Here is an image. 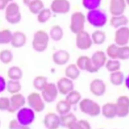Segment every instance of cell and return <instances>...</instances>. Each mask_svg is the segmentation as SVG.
<instances>
[{
	"mask_svg": "<svg viewBox=\"0 0 129 129\" xmlns=\"http://www.w3.org/2000/svg\"><path fill=\"white\" fill-rule=\"evenodd\" d=\"M8 1H9V3H10V2H12V1H13V0H8Z\"/></svg>",
	"mask_w": 129,
	"mask_h": 129,
	"instance_id": "48",
	"label": "cell"
},
{
	"mask_svg": "<svg viewBox=\"0 0 129 129\" xmlns=\"http://www.w3.org/2000/svg\"><path fill=\"white\" fill-rule=\"evenodd\" d=\"M56 85L57 87L58 93L62 95H66L69 92H70L74 89V81L66 78V77L60 78L56 82Z\"/></svg>",
	"mask_w": 129,
	"mask_h": 129,
	"instance_id": "15",
	"label": "cell"
},
{
	"mask_svg": "<svg viewBox=\"0 0 129 129\" xmlns=\"http://www.w3.org/2000/svg\"><path fill=\"white\" fill-rule=\"evenodd\" d=\"M86 19L90 25L97 28L103 27L107 22V15L99 9L90 10L86 16Z\"/></svg>",
	"mask_w": 129,
	"mask_h": 129,
	"instance_id": "3",
	"label": "cell"
},
{
	"mask_svg": "<svg viewBox=\"0 0 129 129\" xmlns=\"http://www.w3.org/2000/svg\"><path fill=\"white\" fill-rule=\"evenodd\" d=\"M78 120L76 115L74 113L69 112L67 114H64L62 115H60V126H62L64 127L73 129L74 123H76V121Z\"/></svg>",
	"mask_w": 129,
	"mask_h": 129,
	"instance_id": "23",
	"label": "cell"
},
{
	"mask_svg": "<svg viewBox=\"0 0 129 129\" xmlns=\"http://www.w3.org/2000/svg\"><path fill=\"white\" fill-rule=\"evenodd\" d=\"M52 61H53L56 66H62L66 64L70 58V54L69 52L64 49H59L56 51L53 54H52Z\"/></svg>",
	"mask_w": 129,
	"mask_h": 129,
	"instance_id": "20",
	"label": "cell"
},
{
	"mask_svg": "<svg viewBox=\"0 0 129 129\" xmlns=\"http://www.w3.org/2000/svg\"><path fill=\"white\" fill-rule=\"evenodd\" d=\"M0 126H1V121H0Z\"/></svg>",
	"mask_w": 129,
	"mask_h": 129,
	"instance_id": "49",
	"label": "cell"
},
{
	"mask_svg": "<svg viewBox=\"0 0 129 129\" xmlns=\"http://www.w3.org/2000/svg\"><path fill=\"white\" fill-rule=\"evenodd\" d=\"M128 18L124 14L119 15H112L110 19L111 26L115 28V29L123 26H127L128 24Z\"/></svg>",
	"mask_w": 129,
	"mask_h": 129,
	"instance_id": "24",
	"label": "cell"
},
{
	"mask_svg": "<svg viewBox=\"0 0 129 129\" xmlns=\"http://www.w3.org/2000/svg\"><path fill=\"white\" fill-rule=\"evenodd\" d=\"M49 36L44 30L36 31L33 35L31 45L33 49L37 52H43L45 51L49 42Z\"/></svg>",
	"mask_w": 129,
	"mask_h": 129,
	"instance_id": "1",
	"label": "cell"
},
{
	"mask_svg": "<svg viewBox=\"0 0 129 129\" xmlns=\"http://www.w3.org/2000/svg\"><path fill=\"white\" fill-rule=\"evenodd\" d=\"M6 86H7V82L5 78L3 77L0 76V93L3 92L6 90Z\"/></svg>",
	"mask_w": 129,
	"mask_h": 129,
	"instance_id": "45",
	"label": "cell"
},
{
	"mask_svg": "<svg viewBox=\"0 0 129 129\" xmlns=\"http://www.w3.org/2000/svg\"><path fill=\"white\" fill-rule=\"evenodd\" d=\"M75 64L81 71H86L90 74H94L99 70L93 64L90 57L88 56H80L77 59Z\"/></svg>",
	"mask_w": 129,
	"mask_h": 129,
	"instance_id": "10",
	"label": "cell"
},
{
	"mask_svg": "<svg viewBox=\"0 0 129 129\" xmlns=\"http://www.w3.org/2000/svg\"><path fill=\"white\" fill-rule=\"evenodd\" d=\"M129 58V47L128 45L119 46L117 52V59L126 60Z\"/></svg>",
	"mask_w": 129,
	"mask_h": 129,
	"instance_id": "40",
	"label": "cell"
},
{
	"mask_svg": "<svg viewBox=\"0 0 129 129\" xmlns=\"http://www.w3.org/2000/svg\"><path fill=\"white\" fill-rule=\"evenodd\" d=\"M8 3H9L8 0H0V11L5 10V8Z\"/></svg>",
	"mask_w": 129,
	"mask_h": 129,
	"instance_id": "46",
	"label": "cell"
},
{
	"mask_svg": "<svg viewBox=\"0 0 129 129\" xmlns=\"http://www.w3.org/2000/svg\"><path fill=\"white\" fill-rule=\"evenodd\" d=\"M127 7L126 0H111L109 4V11L111 15H123Z\"/></svg>",
	"mask_w": 129,
	"mask_h": 129,
	"instance_id": "16",
	"label": "cell"
},
{
	"mask_svg": "<svg viewBox=\"0 0 129 129\" xmlns=\"http://www.w3.org/2000/svg\"><path fill=\"white\" fill-rule=\"evenodd\" d=\"M29 2H30V0H23V3L25 4V5H27Z\"/></svg>",
	"mask_w": 129,
	"mask_h": 129,
	"instance_id": "47",
	"label": "cell"
},
{
	"mask_svg": "<svg viewBox=\"0 0 129 129\" xmlns=\"http://www.w3.org/2000/svg\"><path fill=\"white\" fill-rule=\"evenodd\" d=\"M91 126L90 123L86 119H80L77 120L74 123L73 129H90Z\"/></svg>",
	"mask_w": 129,
	"mask_h": 129,
	"instance_id": "42",
	"label": "cell"
},
{
	"mask_svg": "<svg viewBox=\"0 0 129 129\" xmlns=\"http://www.w3.org/2000/svg\"><path fill=\"white\" fill-rule=\"evenodd\" d=\"M90 37L93 44H96V45H100V44H104L107 38V36L105 31L102 30H96L91 34Z\"/></svg>",
	"mask_w": 129,
	"mask_h": 129,
	"instance_id": "31",
	"label": "cell"
},
{
	"mask_svg": "<svg viewBox=\"0 0 129 129\" xmlns=\"http://www.w3.org/2000/svg\"><path fill=\"white\" fill-rule=\"evenodd\" d=\"M90 60L93 64H94L96 68H98L99 70H100L101 68H103L105 66V63H106L107 58L106 53H105L103 51L98 50L92 54Z\"/></svg>",
	"mask_w": 129,
	"mask_h": 129,
	"instance_id": "22",
	"label": "cell"
},
{
	"mask_svg": "<svg viewBox=\"0 0 129 129\" xmlns=\"http://www.w3.org/2000/svg\"><path fill=\"white\" fill-rule=\"evenodd\" d=\"M101 113L107 119H113L117 117L116 104L114 103H107L101 107Z\"/></svg>",
	"mask_w": 129,
	"mask_h": 129,
	"instance_id": "21",
	"label": "cell"
},
{
	"mask_svg": "<svg viewBox=\"0 0 129 129\" xmlns=\"http://www.w3.org/2000/svg\"><path fill=\"white\" fill-rule=\"evenodd\" d=\"M27 104L30 108H31L35 112H42L45 108V102L42 99L41 94L39 92H31L28 94Z\"/></svg>",
	"mask_w": 129,
	"mask_h": 129,
	"instance_id": "7",
	"label": "cell"
},
{
	"mask_svg": "<svg viewBox=\"0 0 129 129\" xmlns=\"http://www.w3.org/2000/svg\"><path fill=\"white\" fill-rule=\"evenodd\" d=\"M35 118V111L30 107H25L23 106L17 111L16 119H17L18 123L24 128H27L33 123Z\"/></svg>",
	"mask_w": 129,
	"mask_h": 129,
	"instance_id": "4",
	"label": "cell"
},
{
	"mask_svg": "<svg viewBox=\"0 0 129 129\" xmlns=\"http://www.w3.org/2000/svg\"><path fill=\"white\" fill-rule=\"evenodd\" d=\"M75 44L76 46L80 50H87L90 48L93 45L90 35L85 30L79 31L78 33L75 34Z\"/></svg>",
	"mask_w": 129,
	"mask_h": 129,
	"instance_id": "8",
	"label": "cell"
},
{
	"mask_svg": "<svg viewBox=\"0 0 129 129\" xmlns=\"http://www.w3.org/2000/svg\"><path fill=\"white\" fill-rule=\"evenodd\" d=\"M117 117L125 118L129 114V98L127 95L119 96L116 101Z\"/></svg>",
	"mask_w": 129,
	"mask_h": 129,
	"instance_id": "12",
	"label": "cell"
},
{
	"mask_svg": "<svg viewBox=\"0 0 129 129\" xmlns=\"http://www.w3.org/2000/svg\"><path fill=\"white\" fill-rule=\"evenodd\" d=\"M71 107H72L71 105L66 99L60 100L56 105V111L57 112V114L59 115H62L70 112Z\"/></svg>",
	"mask_w": 129,
	"mask_h": 129,
	"instance_id": "30",
	"label": "cell"
},
{
	"mask_svg": "<svg viewBox=\"0 0 129 129\" xmlns=\"http://www.w3.org/2000/svg\"><path fill=\"white\" fill-rule=\"evenodd\" d=\"M80 74H81V70L77 67L75 64H69L66 68V70H64V75H66V78H70L73 81L78 79L80 76Z\"/></svg>",
	"mask_w": 129,
	"mask_h": 129,
	"instance_id": "25",
	"label": "cell"
},
{
	"mask_svg": "<svg viewBox=\"0 0 129 129\" xmlns=\"http://www.w3.org/2000/svg\"><path fill=\"white\" fill-rule=\"evenodd\" d=\"M7 75V78L11 80L20 81L23 78V71L19 66H11L8 69Z\"/></svg>",
	"mask_w": 129,
	"mask_h": 129,
	"instance_id": "28",
	"label": "cell"
},
{
	"mask_svg": "<svg viewBox=\"0 0 129 129\" xmlns=\"http://www.w3.org/2000/svg\"><path fill=\"white\" fill-rule=\"evenodd\" d=\"M13 60V53L10 49H3L0 52V61L4 64H10Z\"/></svg>",
	"mask_w": 129,
	"mask_h": 129,
	"instance_id": "37",
	"label": "cell"
},
{
	"mask_svg": "<svg viewBox=\"0 0 129 129\" xmlns=\"http://www.w3.org/2000/svg\"><path fill=\"white\" fill-rule=\"evenodd\" d=\"M27 43V36L21 31H15L12 33L10 44L11 46L15 48H22Z\"/></svg>",
	"mask_w": 129,
	"mask_h": 129,
	"instance_id": "19",
	"label": "cell"
},
{
	"mask_svg": "<svg viewBox=\"0 0 129 129\" xmlns=\"http://www.w3.org/2000/svg\"><path fill=\"white\" fill-rule=\"evenodd\" d=\"M12 32L10 29H3L0 31V44H10Z\"/></svg>",
	"mask_w": 129,
	"mask_h": 129,
	"instance_id": "38",
	"label": "cell"
},
{
	"mask_svg": "<svg viewBox=\"0 0 129 129\" xmlns=\"http://www.w3.org/2000/svg\"><path fill=\"white\" fill-rule=\"evenodd\" d=\"M114 41L118 46L127 45L129 43V28L127 26L117 28L114 35Z\"/></svg>",
	"mask_w": 129,
	"mask_h": 129,
	"instance_id": "11",
	"label": "cell"
},
{
	"mask_svg": "<svg viewBox=\"0 0 129 129\" xmlns=\"http://www.w3.org/2000/svg\"><path fill=\"white\" fill-rule=\"evenodd\" d=\"M10 107V99L7 97H0V111H8Z\"/></svg>",
	"mask_w": 129,
	"mask_h": 129,
	"instance_id": "43",
	"label": "cell"
},
{
	"mask_svg": "<svg viewBox=\"0 0 129 129\" xmlns=\"http://www.w3.org/2000/svg\"><path fill=\"white\" fill-rule=\"evenodd\" d=\"M70 7L69 0H52L50 10L55 14H66L70 11Z\"/></svg>",
	"mask_w": 129,
	"mask_h": 129,
	"instance_id": "13",
	"label": "cell"
},
{
	"mask_svg": "<svg viewBox=\"0 0 129 129\" xmlns=\"http://www.w3.org/2000/svg\"><path fill=\"white\" fill-rule=\"evenodd\" d=\"M27 6L29 9V11L33 15H37L44 7L42 0H30Z\"/></svg>",
	"mask_w": 129,
	"mask_h": 129,
	"instance_id": "29",
	"label": "cell"
},
{
	"mask_svg": "<svg viewBox=\"0 0 129 129\" xmlns=\"http://www.w3.org/2000/svg\"><path fill=\"white\" fill-rule=\"evenodd\" d=\"M10 99V107L8 109V112L15 113L19 108L23 107L26 103V99L22 94L20 93H16V94H11Z\"/></svg>",
	"mask_w": 129,
	"mask_h": 129,
	"instance_id": "14",
	"label": "cell"
},
{
	"mask_svg": "<svg viewBox=\"0 0 129 129\" xmlns=\"http://www.w3.org/2000/svg\"><path fill=\"white\" fill-rule=\"evenodd\" d=\"M8 127H9L10 129H19V128H24L23 127H22L21 125H20L17 119H12L10 121L9 123V126H8Z\"/></svg>",
	"mask_w": 129,
	"mask_h": 129,
	"instance_id": "44",
	"label": "cell"
},
{
	"mask_svg": "<svg viewBox=\"0 0 129 129\" xmlns=\"http://www.w3.org/2000/svg\"><path fill=\"white\" fill-rule=\"evenodd\" d=\"M102 0H82V6L88 11L98 9L99 7Z\"/></svg>",
	"mask_w": 129,
	"mask_h": 129,
	"instance_id": "39",
	"label": "cell"
},
{
	"mask_svg": "<svg viewBox=\"0 0 129 129\" xmlns=\"http://www.w3.org/2000/svg\"><path fill=\"white\" fill-rule=\"evenodd\" d=\"M22 15L19 6L15 2H10L5 8V19L11 24H16L21 21Z\"/></svg>",
	"mask_w": 129,
	"mask_h": 129,
	"instance_id": "5",
	"label": "cell"
},
{
	"mask_svg": "<svg viewBox=\"0 0 129 129\" xmlns=\"http://www.w3.org/2000/svg\"><path fill=\"white\" fill-rule=\"evenodd\" d=\"M79 104L80 111L85 115H87L91 117H96L100 115L101 107L100 105L96 103L95 101L90 99H81Z\"/></svg>",
	"mask_w": 129,
	"mask_h": 129,
	"instance_id": "2",
	"label": "cell"
},
{
	"mask_svg": "<svg viewBox=\"0 0 129 129\" xmlns=\"http://www.w3.org/2000/svg\"><path fill=\"white\" fill-rule=\"evenodd\" d=\"M42 99L46 103H51L56 100L58 95V90L56 83L48 82L43 90L40 91Z\"/></svg>",
	"mask_w": 129,
	"mask_h": 129,
	"instance_id": "9",
	"label": "cell"
},
{
	"mask_svg": "<svg viewBox=\"0 0 129 129\" xmlns=\"http://www.w3.org/2000/svg\"><path fill=\"white\" fill-rule=\"evenodd\" d=\"M66 96V100L71 106L77 105L80 102V100L82 99V95H81L80 92H78V90H75L74 89L70 92H69Z\"/></svg>",
	"mask_w": 129,
	"mask_h": 129,
	"instance_id": "33",
	"label": "cell"
},
{
	"mask_svg": "<svg viewBox=\"0 0 129 129\" xmlns=\"http://www.w3.org/2000/svg\"><path fill=\"white\" fill-rule=\"evenodd\" d=\"M125 77L124 74L123 72H121L120 70H117L111 72L110 74V82L115 86H120L124 83Z\"/></svg>",
	"mask_w": 129,
	"mask_h": 129,
	"instance_id": "26",
	"label": "cell"
},
{
	"mask_svg": "<svg viewBox=\"0 0 129 129\" xmlns=\"http://www.w3.org/2000/svg\"><path fill=\"white\" fill-rule=\"evenodd\" d=\"M104 66L107 69V71L111 73V72H114V71L119 70L120 67H121V64H120L119 60L110 59V60H107V61H106V63H105Z\"/></svg>",
	"mask_w": 129,
	"mask_h": 129,
	"instance_id": "36",
	"label": "cell"
},
{
	"mask_svg": "<svg viewBox=\"0 0 129 129\" xmlns=\"http://www.w3.org/2000/svg\"><path fill=\"white\" fill-rule=\"evenodd\" d=\"M48 36H49V38L52 39L53 41H60V40H61L64 36V31L62 27L60 25H57V24L53 25L50 28Z\"/></svg>",
	"mask_w": 129,
	"mask_h": 129,
	"instance_id": "27",
	"label": "cell"
},
{
	"mask_svg": "<svg viewBox=\"0 0 129 129\" xmlns=\"http://www.w3.org/2000/svg\"><path fill=\"white\" fill-rule=\"evenodd\" d=\"M43 123L48 129H56L60 126V115L55 112H48L43 119Z\"/></svg>",
	"mask_w": 129,
	"mask_h": 129,
	"instance_id": "18",
	"label": "cell"
},
{
	"mask_svg": "<svg viewBox=\"0 0 129 129\" xmlns=\"http://www.w3.org/2000/svg\"><path fill=\"white\" fill-rule=\"evenodd\" d=\"M47 83H48V79L45 76H43V75L36 76L34 78L33 82H32L33 87L38 91H41L44 88V86L47 85Z\"/></svg>",
	"mask_w": 129,
	"mask_h": 129,
	"instance_id": "34",
	"label": "cell"
},
{
	"mask_svg": "<svg viewBox=\"0 0 129 129\" xmlns=\"http://www.w3.org/2000/svg\"><path fill=\"white\" fill-rule=\"evenodd\" d=\"M86 21V15L82 12L81 11L74 12L70 18V31L74 34H77L79 31L84 30Z\"/></svg>",
	"mask_w": 129,
	"mask_h": 129,
	"instance_id": "6",
	"label": "cell"
},
{
	"mask_svg": "<svg viewBox=\"0 0 129 129\" xmlns=\"http://www.w3.org/2000/svg\"><path fill=\"white\" fill-rule=\"evenodd\" d=\"M52 16V11L50 8H43L37 14V21L40 23H44L48 21Z\"/></svg>",
	"mask_w": 129,
	"mask_h": 129,
	"instance_id": "35",
	"label": "cell"
},
{
	"mask_svg": "<svg viewBox=\"0 0 129 129\" xmlns=\"http://www.w3.org/2000/svg\"><path fill=\"white\" fill-rule=\"evenodd\" d=\"M6 89L9 94H16V93L20 92V90H21V89H22V86L19 81L9 79L8 82H7Z\"/></svg>",
	"mask_w": 129,
	"mask_h": 129,
	"instance_id": "32",
	"label": "cell"
},
{
	"mask_svg": "<svg viewBox=\"0 0 129 129\" xmlns=\"http://www.w3.org/2000/svg\"><path fill=\"white\" fill-rule=\"evenodd\" d=\"M107 90L106 84L102 79L95 78L92 80L90 83V91L94 96L100 97L103 96Z\"/></svg>",
	"mask_w": 129,
	"mask_h": 129,
	"instance_id": "17",
	"label": "cell"
},
{
	"mask_svg": "<svg viewBox=\"0 0 129 129\" xmlns=\"http://www.w3.org/2000/svg\"><path fill=\"white\" fill-rule=\"evenodd\" d=\"M119 46L114 44L108 45L106 49V55L110 59H117V52H118ZM118 60V59H117Z\"/></svg>",
	"mask_w": 129,
	"mask_h": 129,
	"instance_id": "41",
	"label": "cell"
}]
</instances>
